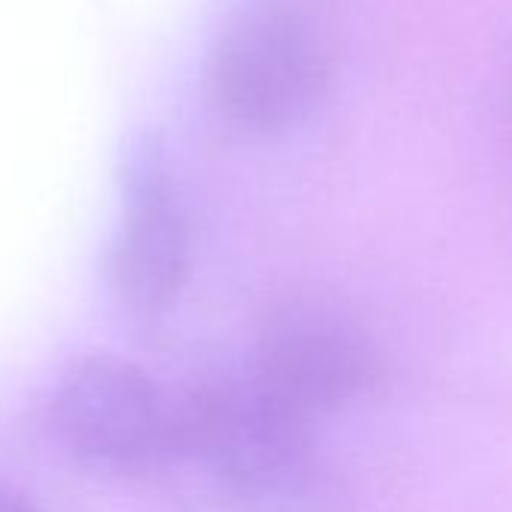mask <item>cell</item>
<instances>
[{
	"label": "cell",
	"instance_id": "cell-1",
	"mask_svg": "<svg viewBox=\"0 0 512 512\" xmlns=\"http://www.w3.org/2000/svg\"><path fill=\"white\" fill-rule=\"evenodd\" d=\"M335 79L326 25L299 0H247L205 58V103L244 136H278L308 121Z\"/></svg>",
	"mask_w": 512,
	"mask_h": 512
},
{
	"label": "cell",
	"instance_id": "cell-2",
	"mask_svg": "<svg viewBox=\"0 0 512 512\" xmlns=\"http://www.w3.org/2000/svg\"><path fill=\"white\" fill-rule=\"evenodd\" d=\"M166 422L169 386L109 353L70 362L49 398V425L73 458L139 482L160 452Z\"/></svg>",
	"mask_w": 512,
	"mask_h": 512
},
{
	"label": "cell",
	"instance_id": "cell-3",
	"mask_svg": "<svg viewBox=\"0 0 512 512\" xmlns=\"http://www.w3.org/2000/svg\"><path fill=\"white\" fill-rule=\"evenodd\" d=\"M377 374L380 362L362 329L311 302H290L266 317L250 371L278 407L308 425L359 401Z\"/></svg>",
	"mask_w": 512,
	"mask_h": 512
},
{
	"label": "cell",
	"instance_id": "cell-4",
	"mask_svg": "<svg viewBox=\"0 0 512 512\" xmlns=\"http://www.w3.org/2000/svg\"><path fill=\"white\" fill-rule=\"evenodd\" d=\"M193 223L163 148L142 139L121 175V217L109 247V284L136 317L166 314L190 281Z\"/></svg>",
	"mask_w": 512,
	"mask_h": 512
},
{
	"label": "cell",
	"instance_id": "cell-5",
	"mask_svg": "<svg viewBox=\"0 0 512 512\" xmlns=\"http://www.w3.org/2000/svg\"><path fill=\"white\" fill-rule=\"evenodd\" d=\"M235 512H356V500L311 440L256 470L244 482Z\"/></svg>",
	"mask_w": 512,
	"mask_h": 512
},
{
	"label": "cell",
	"instance_id": "cell-6",
	"mask_svg": "<svg viewBox=\"0 0 512 512\" xmlns=\"http://www.w3.org/2000/svg\"><path fill=\"white\" fill-rule=\"evenodd\" d=\"M0 512H37V506L19 488L0 482Z\"/></svg>",
	"mask_w": 512,
	"mask_h": 512
},
{
	"label": "cell",
	"instance_id": "cell-7",
	"mask_svg": "<svg viewBox=\"0 0 512 512\" xmlns=\"http://www.w3.org/2000/svg\"><path fill=\"white\" fill-rule=\"evenodd\" d=\"M506 142H509V157H512V88H509V100H506Z\"/></svg>",
	"mask_w": 512,
	"mask_h": 512
}]
</instances>
